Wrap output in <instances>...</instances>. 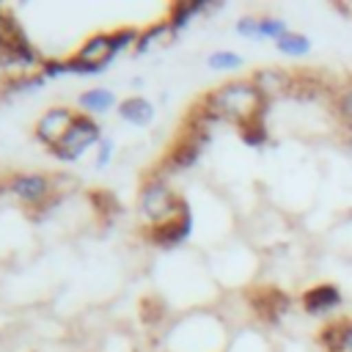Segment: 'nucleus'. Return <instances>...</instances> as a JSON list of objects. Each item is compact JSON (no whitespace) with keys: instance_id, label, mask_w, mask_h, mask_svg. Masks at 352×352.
Wrapping results in <instances>:
<instances>
[{"instance_id":"nucleus-18","label":"nucleus","mask_w":352,"mask_h":352,"mask_svg":"<svg viewBox=\"0 0 352 352\" xmlns=\"http://www.w3.org/2000/svg\"><path fill=\"white\" fill-rule=\"evenodd\" d=\"M44 82H47V77L41 72H28V74H19V77H8L6 80V88L14 91V94H33Z\"/></svg>"},{"instance_id":"nucleus-25","label":"nucleus","mask_w":352,"mask_h":352,"mask_svg":"<svg viewBox=\"0 0 352 352\" xmlns=\"http://www.w3.org/2000/svg\"><path fill=\"white\" fill-rule=\"evenodd\" d=\"M113 154H116V143L110 138H102V143L96 146V168H107L113 162Z\"/></svg>"},{"instance_id":"nucleus-9","label":"nucleus","mask_w":352,"mask_h":352,"mask_svg":"<svg viewBox=\"0 0 352 352\" xmlns=\"http://www.w3.org/2000/svg\"><path fill=\"white\" fill-rule=\"evenodd\" d=\"M341 300H344V294H341V289L336 283H316V286L302 292V308L311 316L330 314L333 308L341 305Z\"/></svg>"},{"instance_id":"nucleus-22","label":"nucleus","mask_w":352,"mask_h":352,"mask_svg":"<svg viewBox=\"0 0 352 352\" xmlns=\"http://www.w3.org/2000/svg\"><path fill=\"white\" fill-rule=\"evenodd\" d=\"M91 201H94V209H96L102 217H113V214L121 212V204H118L116 195L107 192V190H96V192H91Z\"/></svg>"},{"instance_id":"nucleus-23","label":"nucleus","mask_w":352,"mask_h":352,"mask_svg":"<svg viewBox=\"0 0 352 352\" xmlns=\"http://www.w3.org/2000/svg\"><path fill=\"white\" fill-rule=\"evenodd\" d=\"M336 113H338V118L344 124L352 126V82L338 88V94H336Z\"/></svg>"},{"instance_id":"nucleus-24","label":"nucleus","mask_w":352,"mask_h":352,"mask_svg":"<svg viewBox=\"0 0 352 352\" xmlns=\"http://www.w3.org/2000/svg\"><path fill=\"white\" fill-rule=\"evenodd\" d=\"M234 30L242 36V38H258V16H239L236 19V25H234Z\"/></svg>"},{"instance_id":"nucleus-13","label":"nucleus","mask_w":352,"mask_h":352,"mask_svg":"<svg viewBox=\"0 0 352 352\" xmlns=\"http://www.w3.org/2000/svg\"><path fill=\"white\" fill-rule=\"evenodd\" d=\"M170 38H176V36H173L168 19H160V22H154V25H148V28L140 30L138 44H135L132 52H135V55H146V52H151L154 47H162V44L170 41Z\"/></svg>"},{"instance_id":"nucleus-20","label":"nucleus","mask_w":352,"mask_h":352,"mask_svg":"<svg viewBox=\"0 0 352 352\" xmlns=\"http://www.w3.org/2000/svg\"><path fill=\"white\" fill-rule=\"evenodd\" d=\"M289 33V25L280 16H258V38H272L278 41L280 36Z\"/></svg>"},{"instance_id":"nucleus-27","label":"nucleus","mask_w":352,"mask_h":352,"mask_svg":"<svg viewBox=\"0 0 352 352\" xmlns=\"http://www.w3.org/2000/svg\"><path fill=\"white\" fill-rule=\"evenodd\" d=\"M344 352H352V319H344Z\"/></svg>"},{"instance_id":"nucleus-2","label":"nucleus","mask_w":352,"mask_h":352,"mask_svg":"<svg viewBox=\"0 0 352 352\" xmlns=\"http://www.w3.org/2000/svg\"><path fill=\"white\" fill-rule=\"evenodd\" d=\"M176 212H179V195L170 190L168 179L148 173L138 192V214L143 226H160L176 217Z\"/></svg>"},{"instance_id":"nucleus-1","label":"nucleus","mask_w":352,"mask_h":352,"mask_svg":"<svg viewBox=\"0 0 352 352\" xmlns=\"http://www.w3.org/2000/svg\"><path fill=\"white\" fill-rule=\"evenodd\" d=\"M204 102L212 107V113L223 121H234L236 126L245 124V121H253V118H264V110H267V99L258 94V88L248 80H231V82H223L220 88L209 91L204 96Z\"/></svg>"},{"instance_id":"nucleus-12","label":"nucleus","mask_w":352,"mask_h":352,"mask_svg":"<svg viewBox=\"0 0 352 352\" xmlns=\"http://www.w3.org/2000/svg\"><path fill=\"white\" fill-rule=\"evenodd\" d=\"M77 104H80V113H88V116H99V113H107L113 104L118 107V102H116V94H113L110 88H102V85L82 91V94L77 96Z\"/></svg>"},{"instance_id":"nucleus-28","label":"nucleus","mask_w":352,"mask_h":352,"mask_svg":"<svg viewBox=\"0 0 352 352\" xmlns=\"http://www.w3.org/2000/svg\"><path fill=\"white\" fill-rule=\"evenodd\" d=\"M3 11H6V8H3V6H0V14H3Z\"/></svg>"},{"instance_id":"nucleus-6","label":"nucleus","mask_w":352,"mask_h":352,"mask_svg":"<svg viewBox=\"0 0 352 352\" xmlns=\"http://www.w3.org/2000/svg\"><path fill=\"white\" fill-rule=\"evenodd\" d=\"M74 116H77V113H74V110H69L66 104H55V107L44 110V113L38 116L36 126H33L36 140H38V143H44L47 148H55V146L60 143V138L66 135V129L72 126Z\"/></svg>"},{"instance_id":"nucleus-17","label":"nucleus","mask_w":352,"mask_h":352,"mask_svg":"<svg viewBox=\"0 0 352 352\" xmlns=\"http://www.w3.org/2000/svg\"><path fill=\"white\" fill-rule=\"evenodd\" d=\"M242 63H245L242 55L231 52V50H214L206 55V66L212 72H236V69H242Z\"/></svg>"},{"instance_id":"nucleus-16","label":"nucleus","mask_w":352,"mask_h":352,"mask_svg":"<svg viewBox=\"0 0 352 352\" xmlns=\"http://www.w3.org/2000/svg\"><path fill=\"white\" fill-rule=\"evenodd\" d=\"M138 36H140V30L132 28V25H124V28L110 30V55L116 58V55H121L124 50H135Z\"/></svg>"},{"instance_id":"nucleus-5","label":"nucleus","mask_w":352,"mask_h":352,"mask_svg":"<svg viewBox=\"0 0 352 352\" xmlns=\"http://www.w3.org/2000/svg\"><path fill=\"white\" fill-rule=\"evenodd\" d=\"M55 179L58 176H47L38 170L30 173H11L6 179V190L25 206H41L50 198H55Z\"/></svg>"},{"instance_id":"nucleus-14","label":"nucleus","mask_w":352,"mask_h":352,"mask_svg":"<svg viewBox=\"0 0 352 352\" xmlns=\"http://www.w3.org/2000/svg\"><path fill=\"white\" fill-rule=\"evenodd\" d=\"M275 47H278V52H283V55H289V58H302V55H308L311 52V38L305 36V33H297V30H289L286 36H280L278 41H275Z\"/></svg>"},{"instance_id":"nucleus-21","label":"nucleus","mask_w":352,"mask_h":352,"mask_svg":"<svg viewBox=\"0 0 352 352\" xmlns=\"http://www.w3.org/2000/svg\"><path fill=\"white\" fill-rule=\"evenodd\" d=\"M63 63H66V74H77V77H96V74L104 72L102 63H88V60H82L77 55L63 58Z\"/></svg>"},{"instance_id":"nucleus-8","label":"nucleus","mask_w":352,"mask_h":352,"mask_svg":"<svg viewBox=\"0 0 352 352\" xmlns=\"http://www.w3.org/2000/svg\"><path fill=\"white\" fill-rule=\"evenodd\" d=\"M223 3H217V0H179V3H170V8H168V25H170V30H173V36H179L195 16H201V14H209V11H214V8H220Z\"/></svg>"},{"instance_id":"nucleus-4","label":"nucleus","mask_w":352,"mask_h":352,"mask_svg":"<svg viewBox=\"0 0 352 352\" xmlns=\"http://www.w3.org/2000/svg\"><path fill=\"white\" fill-rule=\"evenodd\" d=\"M143 239L154 248H162V250H170V248H179L190 239L192 234V209L187 204V198L179 195V212L176 217L160 223V226H143Z\"/></svg>"},{"instance_id":"nucleus-7","label":"nucleus","mask_w":352,"mask_h":352,"mask_svg":"<svg viewBox=\"0 0 352 352\" xmlns=\"http://www.w3.org/2000/svg\"><path fill=\"white\" fill-rule=\"evenodd\" d=\"M294 74L292 72H286V69H280V66H264V69H256L253 74H250V82L258 88V94L270 102V99H275V96H283V94H289V91H294Z\"/></svg>"},{"instance_id":"nucleus-19","label":"nucleus","mask_w":352,"mask_h":352,"mask_svg":"<svg viewBox=\"0 0 352 352\" xmlns=\"http://www.w3.org/2000/svg\"><path fill=\"white\" fill-rule=\"evenodd\" d=\"M319 341H322V346H324L327 352H344V319L327 324V327L322 330Z\"/></svg>"},{"instance_id":"nucleus-11","label":"nucleus","mask_w":352,"mask_h":352,"mask_svg":"<svg viewBox=\"0 0 352 352\" xmlns=\"http://www.w3.org/2000/svg\"><path fill=\"white\" fill-rule=\"evenodd\" d=\"M77 58H82V60H88V63H102L104 69L116 60L113 55H110V33H94V36H88L82 44H80V50L74 52Z\"/></svg>"},{"instance_id":"nucleus-15","label":"nucleus","mask_w":352,"mask_h":352,"mask_svg":"<svg viewBox=\"0 0 352 352\" xmlns=\"http://www.w3.org/2000/svg\"><path fill=\"white\" fill-rule=\"evenodd\" d=\"M239 138H242V143L250 146V148H261V146H267L270 132H267V126H264V118H253V121L239 124Z\"/></svg>"},{"instance_id":"nucleus-10","label":"nucleus","mask_w":352,"mask_h":352,"mask_svg":"<svg viewBox=\"0 0 352 352\" xmlns=\"http://www.w3.org/2000/svg\"><path fill=\"white\" fill-rule=\"evenodd\" d=\"M118 116H121V121H126L132 126H148L154 121L157 110L146 96H126L118 102Z\"/></svg>"},{"instance_id":"nucleus-26","label":"nucleus","mask_w":352,"mask_h":352,"mask_svg":"<svg viewBox=\"0 0 352 352\" xmlns=\"http://www.w3.org/2000/svg\"><path fill=\"white\" fill-rule=\"evenodd\" d=\"M38 72H41L47 80H52V77H60V74H66V63H63V58H44Z\"/></svg>"},{"instance_id":"nucleus-3","label":"nucleus","mask_w":352,"mask_h":352,"mask_svg":"<svg viewBox=\"0 0 352 352\" xmlns=\"http://www.w3.org/2000/svg\"><path fill=\"white\" fill-rule=\"evenodd\" d=\"M99 143H102V126H99V121L94 116H88V113H77L74 121H72V126L66 129V135L60 138V143L55 148H50V154L55 160H60V162H74L88 148H94Z\"/></svg>"}]
</instances>
